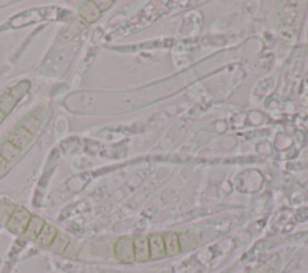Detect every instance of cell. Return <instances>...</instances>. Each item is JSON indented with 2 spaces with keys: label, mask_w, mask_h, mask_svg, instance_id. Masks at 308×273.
<instances>
[{
  "label": "cell",
  "mask_w": 308,
  "mask_h": 273,
  "mask_svg": "<svg viewBox=\"0 0 308 273\" xmlns=\"http://www.w3.org/2000/svg\"><path fill=\"white\" fill-rule=\"evenodd\" d=\"M94 4L97 5V8L100 10L101 12H104L114 5V2H112V0H107V2H105V0H101V2L100 0H98V2H94Z\"/></svg>",
  "instance_id": "cell-14"
},
{
  "label": "cell",
  "mask_w": 308,
  "mask_h": 273,
  "mask_svg": "<svg viewBox=\"0 0 308 273\" xmlns=\"http://www.w3.org/2000/svg\"><path fill=\"white\" fill-rule=\"evenodd\" d=\"M5 117H6V115H5V113H4V112H3V111H2V110H0V123H2L3 121H4V119H5Z\"/></svg>",
  "instance_id": "cell-16"
},
{
  "label": "cell",
  "mask_w": 308,
  "mask_h": 273,
  "mask_svg": "<svg viewBox=\"0 0 308 273\" xmlns=\"http://www.w3.org/2000/svg\"><path fill=\"white\" fill-rule=\"evenodd\" d=\"M46 225V222L39 215H32L31 221L28 223V226H26L25 231H24V236L31 241H35L38 238V236L40 235V232L42 231L44 226Z\"/></svg>",
  "instance_id": "cell-6"
},
{
  "label": "cell",
  "mask_w": 308,
  "mask_h": 273,
  "mask_svg": "<svg viewBox=\"0 0 308 273\" xmlns=\"http://www.w3.org/2000/svg\"><path fill=\"white\" fill-rule=\"evenodd\" d=\"M21 151L22 149H19L17 146L13 145L12 142L6 141L4 145L0 147V155H2L6 161L10 162L17 158V156L19 155V153H21Z\"/></svg>",
  "instance_id": "cell-12"
},
{
  "label": "cell",
  "mask_w": 308,
  "mask_h": 273,
  "mask_svg": "<svg viewBox=\"0 0 308 273\" xmlns=\"http://www.w3.org/2000/svg\"><path fill=\"white\" fill-rule=\"evenodd\" d=\"M86 25H88V24L81 17L75 19V21L68 26V29H66L64 34L62 35V40L63 41H70L71 39H74L76 35L79 34V33L82 32V29H83Z\"/></svg>",
  "instance_id": "cell-11"
},
{
  "label": "cell",
  "mask_w": 308,
  "mask_h": 273,
  "mask_svg": "<svg viewBox=\"0 0 308 273\" xmlns=\"http://www.w3.org/2000/svg\"><path fill=\"white\" fill-rule=\"evenodd\" d=\"M148 243H150V256L152 260H157V259L166 256L163 235L153 234L148 236Z\"/></svg>",
  "instance_id": "cell-3"
},
{
  "label": "cell",
  "mask_w": 308,
  "mask_h": 273,
  "mask_svg": "<svg viewBox=\"0 0 308 273\" xmlns=\"http://www.w3.org/2000/svg\"><path fill=\"white\" fill-rule=\"evenodd\" d=\"M32 213L28 209L22 207H16L15 211L11 213L8 221V230L15 235H24V231L28 226V223L32 218Z\"/></svg>",
  "instance_id": "cell-1"
},
{
  "label": "cell",
  "mask_w": 308,
  "mask_h": 273,
  "mask_svg": "<svg viewBox=\"0 0 308 273\" xmlns=\"http://www.w3.org/2000/svg\"><path fill=\"white\" fill-rule=\"evenodd\" d=\"M132 239H134L135 261L145 262L150 260V243H148L147 236H138Z\"/></svg>",
  "instance_id": "cell-4"
},
{
  "label": "cell",
  "mask_w": 308,
  "mask_h": 273,
  "mask_svg": "<svg viewBox=\"0 0 308 273\" xmlns=\"http://www.w3.org/2000/svg\"><path fill=\"white\" fill-rule=\"evenodd\" d=\"M115 256L123 264H131L135 261L134 239L130 237H121L115 243Z\"/></svg>",
  "instance_id": "cell-2"
},
{
  "label": "cell",
  "mask_w": 308,
  "mask_h": 273,
  "mask_svg": "<svg viewBox=\"0 0 308 273\" xmlns=\"http://www.w3.org/2000/svg\"><path fill=\"white\" fill-rule=\"evenodd\" d=\"M10 168V162L6 161L2 155H0V177L4 176Z\"/></svg>",
  "instance_id": "cell-15"
},
{
  "label": "cell",
  "mask_w": 308,
  "mask_h": 273,
  "mask_svg": "<svg viewBox=\"0 0 308 273\" xmlns=\"http://www.w3.org/2000/svg\"><path fill=\"white\" fill-rule=\"evenodd\" d=\"M69 244H70V237H69L65 232L58 231L54 241L52 242L51 247L48 249H51V251L53 253H55V254H63V253H65L66 249H68Z\"/></svg>",
  "instance_id": "cell-10"
},
{
  "label": "cell",
  "mask_w": 308,
  "mask_h": 273,
  "mask_svg": "<svg viewBox=\"0 0 308 273\" xmlns=\"http://www.w3.org/2000/svg\"><path fill=\"white\" fill-rule=\"evenodd\" d=\"M101 16V11L97 8V5L94 4V2H89L87 4H85L82 6L81 10H79V16L83 21L87 23V24H91V23L97 22Z\"/></svg>",
  "instance_id": "cell-7"
},
{
  "label": "cell",
  "mask_w": 308,
  "mask_h": 273,
  "mask_svg": "<svg viewBox=\"0 0 308 273\" xmlns=\"http://www.w3.org/2000/svg\"><path fill=\"white\" fill-rule=\"evenodd\" d=\"M164 236V243H165V251H166V255L174 256L177 255L181 252V244H180V237L175 232H169Z\"/></svg>",
  "instance_id": "cell-9"
},
{
  "label": "cell",
  "mask_w": 308,
  "mask_h": 273,
  "mask_svg": "<svg viewBox=\"0 0 308 273\" xmlns=\"http://www.w3.org/2000/svg\"><path fill=\"white\" fill-rule=\"evenodd\" d=\"M9 141L12 142L15 146H17L19 149H23L32 141V132L28 129H25L24 126H21V128H18L17 130L13 132Z\"/></svg>",
  "instance_id": "cell-8"
},
{
  "label": "cell",
  "mask_w": 308,
  "mask_h": 273,
  "mask_svg": "<svg viewBox=\"0 0 308 273\" xmlns=\"http://www.w3.org/2000/svg\"><path fill=\"white\" fill-rule=\"evenodd\" d=\"M16 104H17V100L15 99V96L11 94V92L10 91L6 93H3V94L0 95V110H2L5 115H8L9 112H11Z\"/></svg>",
  "instance_id": "cell-13"
},
{
  "label": "cell",
  "mask_w": 308,
  "mask_h": 273,
  "mask_svg": "<svg viewBox=\"0 0 308 273\" xmlns=\"http://www.w3.org/2000/svg\"><path fill=\"white\" fill-rule=\"evenodd\" d=\"M58 231H59V230L55 228L54 225L46 223V225L44 226V229H42V231L40 232L38 238H36L34 242L38 243V244L41 245V247L49 248V247H51L52 242L54 241V238H55V236H57Z\"/></svg>",
  "instance_id": "cell-5"
}]
</instances>
